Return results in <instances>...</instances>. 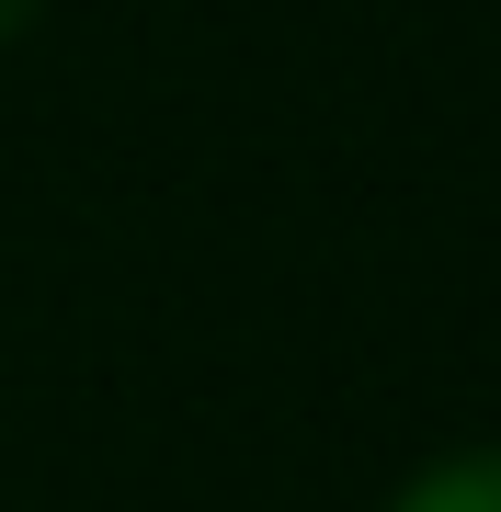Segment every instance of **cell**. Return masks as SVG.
I'll return each instance as SVG.
<instances>
[{"mask_svg":"<svg viewBox=\"0 0 501 512\" xmlns=\"http://www.w3.org/2000/svg\"><path fill=\"white\" fill-rule=\"evenodd\" d=\"M388 512H501V444H467V456L422 467Z\"/></svg>","mask_w":501,"mask_h":512,"instance_id":"cell-1","label":"cell"},{"mask_svg":"<svg viewBox=\"0 0 501 512\" xmlns=\"http://www.w3.org/2000/svg\"><path fill=\"white\" fill-rule=\"evenodd\" d=\"M35 12H46V0H0V46H12V35H23Z\"/></svg>","mask_w":501,"mask_h":512,"instance_id":"cell-2","label":"cell"}]
</instances>
